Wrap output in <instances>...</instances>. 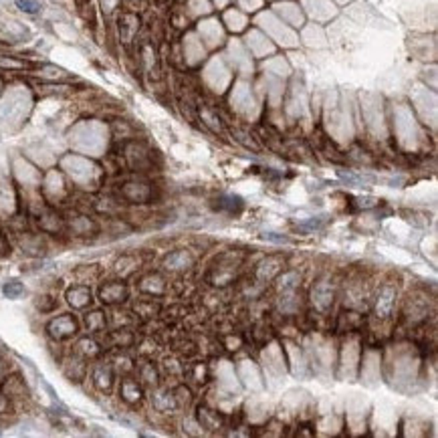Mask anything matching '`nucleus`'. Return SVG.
Wrapping results in <instances>:
<instances>
[{
  "mask_svg": "<svg viewBox=\"0 0 438 438\" xmlns=\"http://www.w3.org/2000/svg\"><path fill=\"white\" fill-rule=\"evenodd\" d=\"M331 297H333V295H331V289H329L325 283H321V285L313 291V303H317L319 307L325 309L327 305H331Z\"/></svg>",
  "mask_w": 438,
  "mask_h": 438,
  "instance_id": "1",
  "label": "nucleus"
},
{
  "mask_svg": "<svg viewBox=\"0 0 438 438\" xmlns=\"http://www.w3.org/2000/svg\"><path fill=\"white\" fill-rule=\"evenodd\" d=\"M392 297H394V291L392 289H386L384 295L380 297V301H378V315L380 317H386L390 313V307H392Z\"/></svg>",
  "mask_w": 438,
  "mask_h": 438,
  "instance_id": "2",
  "label": "nucleus"
},
{
  "mask_svg": "<svg viewBox=\"0 0 438 438\" xmlns=\"http://www.w3.org/2000/svg\"><path fill=\"white\" fill-rule=\"evenodd\" d=\"M269 241H275V243H287V239H283V237H273V234H265Z\"/></svg>",
  "mask_w": 438,
  "mask_h": 438,
  "instance_id": "7",
  "label": "nucleus"
},
{
  "mask_svg": "<svg viewBox=\"0 0 438 438\" xmlns=\"http://www.w3.org/2000/svg\"><path fill=\"white\" fill-rule=\"evenodd\" d=\"M321 225H324V220H311L309 225H303L301 228H319Z\"/></svg>",
  "mask_w": 438,
  "mask_h": 438,
  "instance_id": "6",
  "label": "nucleus"
},
{
  "mask_svg": "<svg viewBox=\"0 0 438 438\" xmlns=\"http://www.w3.org/2000/svg\"><path fill=\"white\" fill-rule=\"evenodd\" d=\"M17 6L25 13H39V8H41L34 0H17Z\"/></svg>",
  "mask_w": 438,
  "mask_h": 438,
  "instance_id": "4",
  "label": "nucleus"
},
{
  "mask_svg": "<svg viewBox=\"0 0 438 438\" xmlns=\"http://www.w3.org/2000/svg\"><path fill=\"white\" fill-rule=\"evenodd\" d=\"M2 291H4L6 297L15 299V297H18L20 293L25 291V287H22L20 283H17V281H11V283H6V285H4V289H2Z\"/></svg>",
  "mask_w": 438,
  "mask_h": 438,
  "instance_id": "3",
  "label": "nucleus"
},
{
  "mask_svg": "<svg viewBox=\"0 0 438 438\" xmlns=\"http://www.w3.org/2000/svg\"><path fill=\"white\" fill-rule=\"evenodd\" d=\"M0 67H11V69H18V67H25L20 61H15V59H0Z\"/></svg>",
  "mask_w": 438,
  "mask_h": 438,
  "instance_id": "5",
  "label": "nucleus"
}]
</instances>
